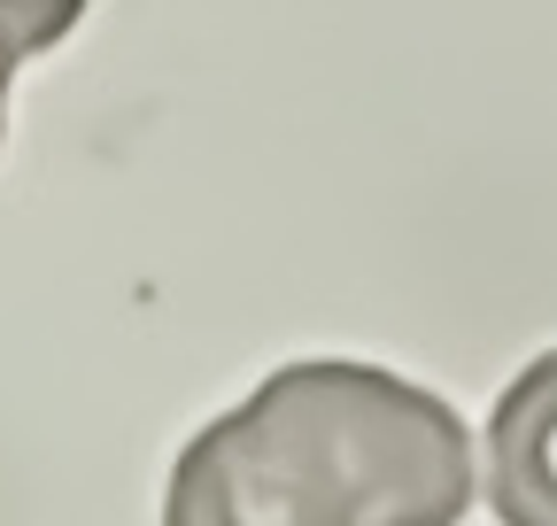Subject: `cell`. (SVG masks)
<instances>
[{
	"mask_svg": "<svg viewBox=\"0 0 557 526\" xmlns=\"http://www.w3.org/2000/svg\"><path fill=\"white\" fill-rule=\"evenodd\" d=\"M472 434L449 394L380 364H278L171 465L163 526H457Z\"/></svg>",
	"mask_w": 557,
	"mask_h": 526,
	"instance_id": "cell-1",
	"label": "cell"
},
{
	"mask_svg": "<svg viewBox=\"0 0 557 526\" xmlns=\"http://www.w3.org/2000/svg\"><path fill=\"white\" fill-rule=\"evenodd\" d=\"M487 503L504 526H557V349L534 356L487 418Z\"/></svg>",
	"mask_w": 557,
	"mask_h": 526,
	"instance_id": "cell-2",
	"label": "cell"
},
{
	"mask_svg": "<svg viewBox=\"0 0 557 526\" xmlns=\"http://www.w3.org/2000/svg\"><path fill=\"white\" fill-rule=\"evenodd\" d=\"M86 24V0H0V124H9V78L32 54L62 47Z\"/></svg>",
	"mask_w": 557,
	"mask_h": 526,
	"instance_id": "cell-3",
	"label": "cell"
}]
</instances>
